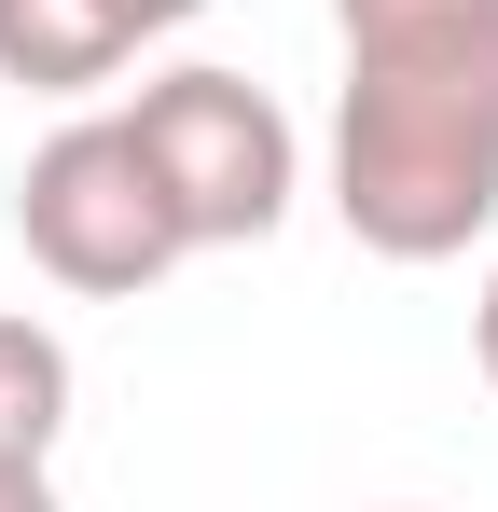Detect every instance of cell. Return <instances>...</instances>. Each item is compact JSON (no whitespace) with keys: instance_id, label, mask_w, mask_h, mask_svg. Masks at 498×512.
Listing matches in <instances>:
<instances>
[{"instance_id":"obj_6","label":"cell","mask_w":498,"mask_h":512,"mask_svg":"<svg viewBox=\"0 0 498 512\" xmlns=\"http://www.w3.org/2000/svg\"><path fill=\"white\" fill-rule=\"evenodd\" d=\"M111 14H125V42H166V28H194L208 0H111Z\"/></svg>"},{"instance_id":"obj_1","label":"cell","mask_w":498,"mask_h":512,"mask_svg":"<svg viewBox=\"0 0 498 512\" xmlns=\"http://www.w3.org/2000/svg\"><path fill=\"white\" fill-rule=\"evenodd\" d=\"M332 208L374 263H457L498 222V0H332Z\"/></svg>"},{"instance_id":"obj_8","label":"cell","mask_w":498,"mask_h":512,"mask_svg":"<svg viewBox=\"0 0 498 512\" xmlns=\"http://www.w3.org/2000/svg\"><path fill=\"white\" fill-rule=\"evenodd\" d=\"M471 346H485V388H498V277H485V305H471Z\"/></svg>"},{"instance_id":"obj_3","label":"cell","mask_w":498,"mask_h":512,"mask_svg":"<svg viewBox=\"0 0 498 512\" xmlns=\"http://www.w3.org/2000/svg\"><path fill=\"white\" fill-rule=\"evenodd\" d=\"M125 139L153 153V180H166V208H180L194 250H263L291 222L305 139H291V111L249 84V70H166V84H139Z\"/></svg>"},{"instance_id":"obj_4","label":"cell","mask_w":498,"mask_h":512,"mask_svg":"<svg viewBox=\"0 0 498 512\" xmlns=\"http://www.w3.org/2000/svg\"><path fill=\"white\" fill-rule=\"evenodd\" d=\"M139 42H125V14L111 0H0V84H28V97H83V84H111Z\"/></svg>"},{"instance_id":"obj_2","label":"cell","mask_w":498,"mask_h":512,"mask_svg":"<svg viewBox=\"0 0 498 512\" xmlns=\"http://www.w3.org/2000/svg\"><path fill=\"white\" fill-rule=\"evenodd\" d=\"M14 236H28V263H42L56 291H83V305H125V291H153L166 263L194 250L180 208H166V180H153V153L125 139V111H83V125H56V139L28 153Z\"/></svg>"},{"instance_id":"obj_7","label":"cell","mask_w":498,"mask_h":512,"mask_svg":"<svg viewBox=\"0 0 498 512\" xmlns=\"http://www.w3.org/2000/svg\"><path fill=\"white\" fill-rule=\"evenodd\" d=\"M0 512H56V485L42 471H0Z\"/></svg>"},{"instance_id":"obj_5","label":"cell","mask_w":498,"mask_h":512,"mask_svg":"<svg viewBox=\"0 0 498 512\" xmlns=\"http://www.w3.org/2000/svg\"><path fill=\"white\" fill-rule=\"evenodd\" d=\"M70 429V346L42 319H0V471H42Z\"/></svg>"}]
</instances>
